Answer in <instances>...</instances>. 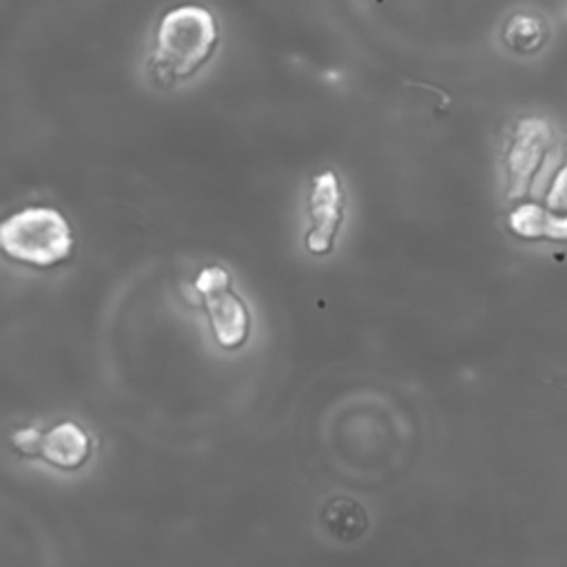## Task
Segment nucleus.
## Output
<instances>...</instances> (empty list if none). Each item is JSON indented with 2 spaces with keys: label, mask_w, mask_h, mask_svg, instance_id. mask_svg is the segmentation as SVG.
<instances>
[{
  "label": "nucleus",
  "mask_w": 567,
  "mask_h": 567,
  "mask_svg": "<svg viewBox=\"0 0 567 567\" xmlns=\"http://www.w3.org/2000/svg\"><path fill=\"white\" fill-rule=\"evenodd\" d=\"M514 235L523 239H556L567 241V215H558L547 206L520 204L507 217Z\"/></svg>",
  "instance_id": "0eeeda50"
},
{
  "label": "nucleus",
  "mask_w": 567,
  "mask_h": 567,
  "mask_svg": "<svg viewBox=\"0 0 567 567\" xmlns=\"http://www.w3.org/2000/svg\"><path fill=\"white\" fill-rule=\"evenodd\" d=\"M551 144V131L545 120L525 117L514 126L507 151V195L520 197L529 190L536 171Z\"/></svg>",
  "instance_id": "20e7f679"
},
{
  "label": "nucleus",
  "mask_w": 567,
  "mask_h": 567,
  "mask_svg": "<svg viewBox=\"0 0 567 567\" xmlns=\"http://www.w3.org/2000/svg\"><path fill=\"white\" fill-rule=\"evenodd\" d=\"M501 38L509 51L518 55H532L547 44L549 22L538 11L520 9L507 18V22L503 24Z\"/></svg>",
  "instance_id": "6e6552de"
},
{
  "label": "nucleus",
  "mask_w": 567,
  "mask_h": 567,
  "mask_svg": "<svg viewBox=\"0 0 567 567\" xmlns=\"http://www.w3.org/2000/svg\"><path fill=\"white\" fill-rule=\"evenodd\" d=\"M545 206L558 215H567V164L556 173L545 195Z\"/></svg>",
  "instance_id": "9d476101"
},
{
  "label": "nucleus",
  "mask_w": 567,
  "mask_h": 567,
  "mask_svg": "<svg viewBox=\"0 0 567 567\" xmlns=\"http://www.w3.org/2000/svg\"><path fill=\"white\" fill-rule=\"evenodd\" d=\"M38 456L62 470H78L91 456V439L80 425L62 421L40 436Z\"/></svg>",
  "instance_id": "423d86ee"
},
{
  "label": "nucleus",
  "mask_w": 567,
  "mask_h": 567,
  "mask_svg": "<svg viewBox=\"0 0 567 567\" xmlns=\"http://www.w3.org/2000/svg\"><path fill=\"white\" fill-rule=\"evenodd\" d=\"M195 288L204 299L215 341L226 348H239L250 332V315L244 301L230 288V275L219 266H206L195 279Z\"/></svg>",
  "instance_id": "7ed1b4c3"
},
{
  "label": "nucleus",
  "mask_w": 567,
  "mask_h": 567,
  "mask_svg": "<svg viewBox=\"0 0 567 567\" xmlns=\"http://www.w3.org/2000/svg\"><path fill=\"white\" fill-rule=\"evenodd\" d=\"M40 436L42 432H38L35 427H22L18 432H13L11 441L16 445V450L24 456H38V447H40Z\"/></svg>",
  "instance_id": "9b49d317"
},
{
  "label": "nucleus",
  "mask_w": 567,
  "mask_h": 567,
  "mask_svg": "<svg viewBox=\"0 0 567 567\" xmlns=\"http://www.w3.org/2000/svg\"><path fill=\"white\" fill-rule=\"evenodd\" d=\"M219 38L215 16L199 4L168 9L155 31L151 66L159 80H184L215 53Z\"/></svg>",
  "instance_id": "f257e3e1"
},
{
  "label": "nucleus",
  "mask_w": 567,
  "mask_h": 567,
  "mask_svg": "<svg viewBox=\"0 0 567 567\" xmlns=\"http://www.w3.org/2000/svg\"><path fill=\"white\" fill-rule=\"evenodd\" d=\"M0 246L16 261L49 268L69 259L73 233L55 208L29 206L2 221Z\"/></svg>",
  "instance_id": "f03ea898"
},
{
  "label": "nucleus",
  "mask_w": 567,
  "mask_h": 567,
  "mask_svg": "<svg viewBox=\"0 0 567 567\" xmlns=\"http://www.w3.org/2000/svg\"><path fill=\"white\" fill-rule=\"evenodd\" d=\"M308 206L312 226L306 235V248L312 255H326L334 246L343 217V190L332 171H323L312 177Z\"/></svg>",
  "instance_id": "39448f33"
},
{
  "label": "nucleus",
  "mask_w": 567,
  "mask_h": 567,
  "mask_svg": "<svg viewBox=\"0 0 567 567\" xmlns=\"http://www.w3.org/2000/svg\"><path fill=\"white\" fill-rule=\"evenodd\" d=\"M326 529L339 540H352L368 527L365 512L350 498H334L323 512Z\"/></svg>",
  "instance_id": "1a4fd4ad"
}]
</instances>
